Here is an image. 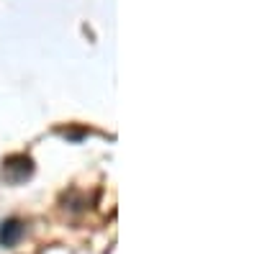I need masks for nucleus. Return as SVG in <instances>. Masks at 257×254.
<instances>
[{"mask_svg": "<svg viewBox=\"0 0 257 254\" xmlns=\"http://www.w3.org/2000/svg\"><path fill=\"white\" fill-rule=\"evenodd\" d=\"M3 175L11 180V182H21L31 175V159L29 157H11L3 162Z\"/></svg>", "mask_w": 257, "mask_h": 254, "instance_id": "nucleus-1", "label": "nucleus"}, {"mask_svg": "<svg viewBox=\"0 0 257 254\" xmlns=\"http://www.w3.org/2000/svg\"><path fill=\"white\" fill-rule=\"evenodd\" d=\"M24 223H21L18 218H8L0 223V244L3 246H16L21 241V236H24Z\"/></svg>", "mask_w": 257, "mask_h": 254, "instance_id": "nucleus-2", "label": "nucleus"}]
</instances>
